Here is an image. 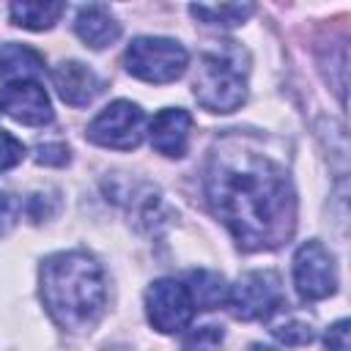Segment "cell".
Masks as SVG:
<instances>
[{
    "instance_id": "3",
    "label": "cell",
    "mask_w": 351,
    "mask_h": 351,
    "mask_svg": "<svg viewBox=\"0 0 351 351\" xmlns=\"http://www.w3.org/2000/svg\"><path fill=\"white\" fill-rule=\"evenodd\" d=\"M192 93L208 112H236L247 99L241 63L228 52H203L192 77Z\"/></svg>"
},
{
    "instance_id": "17",
    "label": "cell",
    "mask_w": 351,
    "mask_h": 351,
    "mask_svg": "<svg viewBox=\"0 0 351 351\" xmlns=\"http://www.w3.org/2000/svg\"><path fill=\"white\" fill-rule=\"evenodd\" d=\"M271 335H274L280 343H285V346H307V343H313V329H310V324L296 321V318L282 321V324H274V326H271Z\"/></svg>"
},
{
    "instance_id": "1",
    "label": "cell",
    "mask_w": 351,
    "mask_h": 351,
    "mask_svg": "<svg viewBox=\"0 0 351 351\" xmlns=\"http://www.w3.org/2000/svg\"><path fill=\"white\" fill-rule=\"evenodd\" d=\"M206 195L241 250H277L296 230V192L285 167L241 134L222 137L206 165Z\"/></svg>"
},
{
    "instance_id": "20",
    "label": "cell",
    "mask_w": 351,
    "mask_h": 351,
    "mask_svg": "<svg viewBox=\"0 0 351 351\" xmlns=\"http://www.w3.org/2000/svg\"><path fill=\"white\" fill-rule=\"evenodd\" d=\"M69 148L63 143H47V145H38L36 148V162L38 165H52V167H63L69 165Z\"/></svg>"
},
{
    "instance_id": "11",
    "label": "cell",
    "mask_w": 351,
    "mask_h": 351,
    "mask_svg": "<svg viewBox=\"0 0 351 351\" xmlns=\"http://www.w3.org/2000/svg\"><path fill=\"white\" fill-rule=\"evenodd\" d=\"M189 132H192V115L181 107H165L154 115L148 134H151V145L162 154V156H184L186 145H189Z\"/></svg>"
},
{
    "instance_id": "16",
    "label": "cell",
    "mask_w": 351,
    "mask_h": 351,
    "mask_svg": "<svg viewBox=\"0 0 351 351\" xmlns=\"http://www.w3.org/2000/svg\"><path fill=\"white\" fill-rule=\"evenodd\" d=\"M255 5L252 3H225V5H189V14L206 25H222V27H236L247 16H252Z\"/></svg>"
},
{
    "instance_id": "21",
    "label": "cell",
    "mask_w": 351,
    "mask_h": 351,
    "mask_svg": "<svg viewBox=\"0 0 351 351\" xmlns=\"http://www.w3.org/2000/svg\"><path fill=\"white\" fill-rule=\"evenodd\" d=\"M22 214V203L14 195H0V236H5Z\"/></svg>"
},
{
    "instance_id": "10",
    "label": "cell",
    "mask_w": 351,
    "mask_h": 351,
    "mask_svg": "<svg viewBox=\"0 0 351 351\" xmlns=\"http://www.w3.org/2000/svg\"><path fill=\"white\" fill-rule=\"evenodd\" d=\"M52 85L58 96L71 107H88L104 88L96 71L80 60H60L52 69Z\"/></svg>"
},
{
    "instance_id": "8",
    "label": "cell",
    "mask_w": 351,
    "mask_h": 351,
    "mask_svg": "<svg viewBox=\"0 0 351 351\" xmlns=\"http://www.w3.org/2000/svg\"><path fill=\"white\" fill-rule=\"evenodd\" d=\"M145 313L156 332L173 335V332H181L192 321L195 304H192V296L184 282L162 277V280L151 282L145 291Z\"/></svg>"
},
{
    "instance_id": "9",
    "label": "cell",
    "mask_w": 351,
    "mask_h": 351,
    "mask_svg": "<svg viewBox=\"0 0 351 351\" xmlns=\"http://www.w3.org/2000/svg\"><path fill=\"white\" fill-rule=\"evenodd\" d=\"M0 112L25 126H47L52 123V104L47 90L36 80L5 82L0 90Z\"/></svg>"
},
{
    "instance_id": "22",
    "label": "cell",
    "mask_w": 351,
    "mask_h": 351,
    "mask_svg": "<svg viewBox=\"0 0 351 351\" xmlns=\"http://www.w3.org/2000/svg\"><path fill=\"white\" fill-rule=\"evenodd\" d=\"M326 348L329 351H351V343H348V321L340 318L335 321L329 329H326Z\"/></svg>"
},
{
    "instance_id": "18",
    "label": "cell",
    "mask_w": 351,
    "mask_h": 351,
    "mask_svg": "<svg viewBox=\"0 0 351 351\" xmlns=\"http://www.w3.org/2000/svg\"><path fill=\"white\" fill-rule=\"evenodd\" d=\"M222 343V329L217 326H197L186 343H184V351H217Z\"/></svg>"
},
{
    "instance_id": "5",
    "label": "cell",
    "mask_w": 351,
    "mask_h": 351,
    "mask_svg": "<svg viewBox=\"0 0 351 351\" xmlns=\"http://www.w3.org/2000/svg\"><path fill=\"white\" fill-rule=\"evenodd\" d=\"M230 313L241 321H261L285 307L282 282L274 271H244L236 285L228 288Z\"/></svg>"
},
{
    "instance_id": "13",
    "label": "cell",
    "mask_w": 351,
    "mask_h": 351,
    "mask_svg": "<svg viewBox=\"0 0 351 351\" xmlns=\"http://www.w3.org/2000/svg\"><path fill=\"white\" fill-rule=\"evenodd\" d=\"M44 71V55L36 52L27 44H5L0 49V80L16 82V80H30Z\"/></svg>"
},
{
    "instance_id": "23",
    "label": "cell",
    "mask_w": 351,
    "mask_h": 351,
    "mask_svg": "<svg viewBox=\"0 0 351 351\" xmlns=\"http://www.w3.org/2000/svg\"><path fill=\"white\" fill-rule=\"evenodd\" d=\"M250 351H277V348H271V346H261V343H255V346H250Z\"/></svg>"
},
{
    "instance_id": "2",
    "label": "cell",
    "mask_w": 351,
    "mask_h": 351,
    "mask_svg": "<svg viewBox=\"0 0 351 351\" xmlns=\"http://www.w3.org/2000/svg\"><path fill=\"white\" fill-rule=\"evenodd\" d=\"M41 302L49 318L66 332H90L107 304V285L99 261L88 252H55L44 258Z\"/></svg>"
},
{
    "instance_id": "12",
    "label": "cell",
    "mask_w": 351,
    "mask_h": 351,
    "mask_svg": "<svg viewBox=\"0 0 351 351\" xmlns=\"http://www.w3.org/2000/svg\"><path fill=\"white\" fill-rule=\"evenodd\" d=\"M74 33L85 41V47L104 49V47H110L121 36V25L110 14V8H104V5H85V8H80V14L74 19Z\"/></svg>"
},
{
    "instance_id": "7",
    "label": "cell",
    "mask_w": 351,
    "mask_h": 351,
    "mask_svg": "<svg viewBox=\"0 0 351 351\" xmlns=\"http://www.w3.org/2000/svg\"><path fill=\"white\" fill-rule=\"evenodd\" d=\"M293 285L304 302H321L337 291L335 255L321 241H304L293 255Z\"/></svg>"
},
{
    "instance_id": "15",
    "label": "cell",
    "mask_w": 351,
    "mask_h": 351,
    "mask_svg": "<svg viewBox=\"0 0 351 351\" xmlns=\"http://www.w3.org/2000/svg\"><path fill=\"white\" fill-rule=\"evenodd\" d=\"M66 11L63 3H55V0H33V3H11L8 5V14L14 19V25L19 27H27V30H49L60 14Z\"/></svg>"
},
{
    "instance_id": "4",
    "label": "cell",
    "mask_w": 351,
    "mask_h": 351,
    "mask_svg": "<svg viewBox=\"0 0 351 351\" xmlns=\"http://www.w3.org/2000/svg\"><path fill=\"white\" fill-rule=\"evenodd\" d=\"M186 63H189L186 49L176 38H165V36H137L123 52L126 71L154 85L178 80L186 71Z\"/></svg>"
},
{
    "instance_id": "14",
    "label": "cell",
    "mask_w": 351,
    "mask_h": 351,
    "mask_svg": "<svg viewBox=\"0 0 351 351\" xmlns=\"http://www.w3.org/2000/svg\"><path fill=\"white\" fill-rule=\"evenodd\" d=\"M186 291H189V296H192L195 310H214V307H219L222 302H228L225 277H222L219 271H211V269L189 271V277H186Z\"/></svg>"
},
{
    "instance_id": "6",
    "label": "cell",
    "mask_w": 351,
    "mask_h": 351,
    "mask_svg": "<svg viewBox=\"0 0 351 351\" xmlns=\"http://www.w3.org/2000/svg\"><path fill=\"white\" fill-rule=\"evenodd\" d=\"M145 134V112L126 99H118L107 104L90 123L85 137L101 148H115V151H132L143 143Z\"/></svg>"
},
{
    "instance_id": "19",
    "label": "cell",
    "mask_w": 351,
    "mask_h": 351,
    "mask_svg": "<svg viewBox=\"0 0 351 351\" xmlns=\"http://www.w3.org/2000/svg\"><path fill=\"white\" fill-rule=\"evenodd\" d=\"M25 156V145L22 140H16L14 134H8L5 129H0V173L16 167Z\"/></svg>"
}]
</instances>
